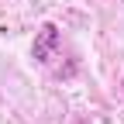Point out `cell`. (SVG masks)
Returning a JSON list of instances; mask_svg holds the SVG:
<instances>
[{
    "label": "cell",
    "mask_w": 124,
    "mask_h": 124,
    "mask_svg": "<svg viewBox=\"0 0 124 124\" xmlns=\"http://www.w3.org/2000/svg\"><path fill=\"white\" fill-rule=\"evenodd\" d=\"M31 55H35L45 69H52V72H66L69 69H62V35H59V28L55 24H41L38 28V35H35V45H31Z\"/></svg>",
    "instance_id": "1"
},
{
    "label": "cell",
    "mask_w": 124,
    "mask_h": 124,
    "mask_svg": "<svg viewBox=\"0 0 124 124\" xmlns=\"http://www.w3.org/2000/svg\"><path fill=\"white\" fill-rule=\"evenodd\" d=\"M121 90H124V79H121Z\"/></svg>",
    "instance_id": "2"
}]
</instances>
